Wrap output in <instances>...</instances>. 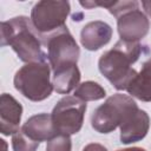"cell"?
Wrapping results in <instances>:
<instances>
[{"mask_svg":"<svg viewBox=\"0 0 151 151\" xmlns=\"http://www.w3.org/2000/svg\"><path fill=\"white\" fill-rule=\"evenodd\" d=\"M143 46L139 42L119 40L114 46L104 52L99 60L98 67L100 73L118 91H126L137 76L132 65L139 59Z\"/></svg>","mask_w":151,"mask_h":151,"instance_id":"obj_1","label":"cell"},{"mask_svg":"<svg viewBox=\"0 0 151 151\" xmlns=\"http://www.w3.org/2000/svg\"><path fill=\"white\" fill-rule=\"evenodd\" d=\"M2 46L9 45L19 59L26 64L46 61L47 54L42 51V39L32 25L31 18L14 17L1 22Z\"/></svg>","mask_w":151,"mask_h":151,"instance_id":"obj_2","label":"cell"},{"mask_svg":"<svg viewBox=\"0 0 151 151\" xmlns=\"http://www.w3.org/2000/svg\"><path fill=\"white\" fill-rule=\"evenodd\" d=\"M13 84L15 90L31 101L45 100L54 90L51 81V66L46 61L25 64L15 72Z\"/></svg>","mask_w":151,"mask_h":151,"instance_id":"obj_3","label":"cell"},{"mask_svg":"<svg viewBox=\"0 0 151 151\" xmlns=\"http://www.w3.org/2000/svg\"><path fill=\"white\" fill-rule=\"evenodd\" d=\"M137 103L132 97L123 93H116L109 97L104 104L98 106L91 116V125L99 133H110L136 110Z\"/></svg>","mask_w":151,"mask_h":151,"instance_id":"obj_4","label":"cell"},{"mask_svg":"<svg viewBox=\"0 0 151 151\" xmlns=\"http://www.w3.org/2000/svg\"><path fill=\"white\" fill-rule=\"evenodd\" d=\"M109 12L117 18L120 40L139 42L149 33L150 21L139 8L138 1H114Z\"/></svg>","mask_w":151,"mask_h":151,"instance_id":"obj_5","label":"cell"},{"mask_svg":"<svg viewBox=\"0 0 151 151\" xmlns=\"http://www.w3.org/2000/svg\"><path fill=\"white\" fill-rule=\"evenodd\" d=\"M42 44L47 47V60L52 72L77 65L80 50L66 25L42 38Z\"/></svg>","mask_w":151,"mask_h":151,"instance_id":"obj_6","label":"cell"},{"mask_svg":"<svg viewBox=\"0 0 151 151\" xmlns=\"http://www.w3.org/2000/svg\"><path fill=\"white\" fill-rule=\"evenodd\" d=\"M71 12L68 1L41 0L31 9V21L41 39L64 27Z\"/></svg>","mask_w":151,"mask_h":151,"instance_id":"obj_7","label":"cell"},{"mask_svg":"<svg viewBox=\"0 0 151 151\" xmlns=\"http://www.w3.org/2000/svg\"><path fill=\"white\" fill-rule=\"evenodd\" d=\"M86 103L74 96H65L52 110V120L58 133L76 134L84 124Z\"/></svg>","mask_w":151,"mask_h":151,"instance_id":"obj_8","label":"cell"},{"mask_svg":"<svg viewBox=\"0 0 151 151\" xmlns=\"http://www.w3.org/2000/svg\"><path fill=\"white\" fill-rule=\"evenodd\" d=\"M22 105L8 93L0 97V131L4 136H13L20 129Z\"/></svg>","mask_w":151,"mask_h":151,"instance_id":"obj_9","label":"cell"},{"mask_svg":"<svg viewBox=\"0 0 151 151\" xmlns=\"http://www.w3.org/2000/svg\"><path fill=\"white\" fill-rule=\"evenodd\" d=\"M120 142L131 144L144 139L150 129V117L146 111L138 109L132 112L119 126Z\"/></svg>","mask_w":151,"mask_h":151,"instance_id":"obj_10","label":"cell"},{"mask_svg":"<svg viewBox=\"0 0 151 151\" xmlns=\"http://www.w3.org/2000/svg\"><path fill=\"white\" fill-rule=\"evenodd\" d=\"M112 38L111 26L101 20L87 22L80 32V42L87 51H98L110 42Z\"/></svg>","mask_w":151,"mask_h":151,"instance_id":"obj_11","label":"cell"},{"mask_svg":"<svg viewBox=\"0 0 151 151\" xmlns=\"http://www.w3.org/2000/svg\"><path fill=\"white\" fill-rule=\"evenodd\" d=\"M20 130L31 139L39 143L44 140L48 142L50 139H52L54 136L58 134L52 120V116L45 112L29 117L24 123Z\"/></svg>","mask_w":151,"mask_h":151,"instance_id":"obj_12","label":"cell"},{"mask_svg":"<svg viewBox=\"0 0 151 151\" xmlns=\"http://www.w3.org/2000/svg\"><path fill=\"white\" fill-rule=\"evenodd\" d=\"M126 92L130 97L149 103L151 101V58L145 61L132 80Z\"/></svg>","mask_w":151,"mask_h":151,"instance_id":"obj_13","label":"cell"},{"mask_svg":"<svg viewBox=\"0 0 151 151\" xmlns=\"http://www.w3.org/2000/svg\"><path fill=\"white\" fill-rule=\"evenodd\" d=\"M80 71L77 65L53 72L52 84L57 93L68 94L72 90H76L80 81Z\"/></svg>","mask_w":151,"mask_h":151,"instance_id":"obj_14","label":"cell"},{"mask_svg":"<svg viewBox=\"0 0 151 151\" xmlns=\"http://www.w3.org/2000/svg\"><path fill=\"white\" fill-rule=\"evenodd\" d=\"M105 96H106L105 88L100 84L92 81V80H87V81L79 84L77 88L74 90V97H77L78 99L85 103L93 101V100H100L105 98Z\"/></svg>","mask_w":151,"mask_h":151,"instance_id":"obj_15","label":"cell"},{"mask_svg":"<svg viewBox=\"0 0 151 151\" xmlns=\"http://www.w3.org/2000/svg\"><path fill=\"white\" fill-rule=\"evenodd\" d=\"M39 142L31 139L21 130L12 136V149L13 151H35L39 146Z\"/></svg>","mask_w":151,"mask_h":151,"instance_id":"obj_16","label":"cell"},{"mask_svg":"<svg viewBox=\"0 0 151 151\" xmlns=\"http://www.w3.org/2000/svg\"><path fill=\"white\" fill-rule=\"evenodd\" d=\"M46 151H72V140L68 134L58 133L47 142Z\"/></svg>","mask_w":151,"mask_h":151,"instance_id":"obj_17","label":"cell"},{"mask_svg":"<svg viewBox=\"0 0 151 151\" xmlns=\"http://www.w3.org/2000/svg\"><path fill=\"white\" fill-rule=\"evenodd\" d=\"M83 151H109V150L99 143H90L83 147Z\"/></svg>","mask_w":151,"mask_h":151,"instance_id":"obj_18","label":"cell"},{"mask_svg":"<svg viewBox=\"0 0 151 151\" xmlns=\"http://www.w3.org/2000/svg\"><path fill=\"white\" fill-rule=\"evenodd\" d=\"M142 6H143L145 13L151 18V0H143L142 1Z\"/></svg>","mask_w":151,"mask_h":151,"instance_id":"obj_19","label":"cell"},{"mask_svg":"<svg viewBox=\"0 0 151 151\" xmlns=\"http://www.w3.org/2000/svg\"><path fill=\"white\" fill-rule=\"evenodd\" d=\"M117 151H146L143 147H138V146H133V147H126V149H119Z\"/></svg>","mask_w":151,"mask_h":151,"instance_id":"obj_20","label":"cell"},{"mask_svg":"<svg viewBox=\"0 0 151 151\" xmlns=\"http://www.w3.org/2000/svg\"><path fill=\"white\" fill-rule=\"evenodd\" d=\"M0 142H1V144H2V146H4V150H2V151H7V144H6V142H5L4 139H1Z\"/></svg>","mask_w":151,"mask_h":151,"instance_id":"obj_21","label":"cell"}]
</instances>
